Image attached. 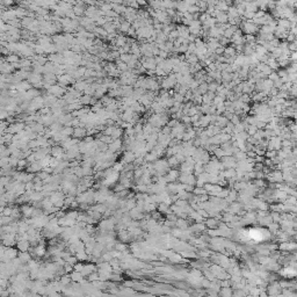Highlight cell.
I'll return each instance as SVG.
<instances>
[{
  "instance_id": "6da1fadb",
  "label": "cell",
  "mask_w": 297,
  "mask_h": 297,
  "mask_svg": "<svg viewBox=\"0 0 297 297\" xmlns=\"http://www.w3.org/2000/svg\"><path fill=\"white\" fill-rule=\"evenodd\" d=\"M116 223H117V219L115 217L105 218L99 223V229L101 231H113Z\"/></svg>"
},
{
  "instance_id": "7a4b0ae2",
  "label": "cell",
  "mask_w": 297,
  "mask_h": 297,
  "mask_svg": "<svg viewBox=\"0 0 297 297\" xmlns=\"http://www.w3.org/2000/svg\"><path fill=\"white\" fill-rule=\"evenodd\" d=\"M1 244H4L6 247L14 246L16 244V233H2L0 235Z\"/></svg>"
},
{
  "instance_id": "3957f363",
  "label": "cell",
  "mask_w": 297,
  "mask_h": 297,
  "mask_svg": "<svg viewBox=\"0 0 297 297\" xmlns=\"http://www.w3.org/2000/svg\"><path fill=\"white\" fill-rule=\"evenodd\" d=\"M18 254H19L18 248H14V246L6 247L5 253H4L2 258L0 259V261H1V262H9V261H12V260H13L14 258L18 257Z\"/></svg>"
},
{
  "instance_id": "277c9868",
  "label": "cell",
  "mask_w": 297,
  "mask_h": 297,
  "mask_svg": "<svg viewBox=\"0 0 297 297\" xmlns=\"http://www.w3.org/2000/svg\"><path fill=\"white\" fill-rule=\"evenodd\" d=\"M27 172H29V173H34V174H36L37 172L42 171V165H41V163L39 160H35L33 163H29L28 165H27Z\"/></svg>"
},
{
  "instance_id": "5b68a950",
  "label": "cell",
  "mask_w": 297,
  "mask_h": 297,
  "mask_svg": "<svg viewBox=\"0 0 297 297\" xmlns=\"http://www.w3.org/2000/svg\"><path fill=\"white\" fill-rule=\"evenodd\" d=\"M15 245H16L18 251H20V252H27V251H29V248H30L29 241H28V240H23V239L16 240V244Z\"/></svg>"
},
{
  "instance_id": "8992f818",
  "label": "cell",
  "mask_w": 297,
  "mask_h": 297,
  "mask_svg": "<svg viewBox=\"0 0 297 297\" xmlns=\"http://www.w3.org/2000/svg\"><path fill=\"white\" fill-rule=\"evenodd\" d=\"M64 153H65V150L62 147V146H53L50 149V154L55 157V158H59L62 159L63 158V156H64Z\"/></svg>"
},
{
  "instance_id": "52a82bcc",
  "label": "cell",
  "mask_w": 297,
  "mask_h": 297,
  "mask_svg": "<svg viewBox=\"0 0 297 297\" xmlns=\"http://www.w3.org/2000/svg\"><path fill=\"white\" fill-rule=\"evenodd\" d=\"M121 146H122L121 139H114L110 144H108V151L113 152V153H117L120 151V149H121Z\"/></svg>"
},
{
  "instance_id": "ba28073f",
  "label": "cell",
  "mask_w": 297,
  "mask_h": 297,
  "mask_svg": "<svg viewBox=\"0 0 297 297\" xmlns=\"http://www.w3.org/2000/svg\"><path fill=\"white\" fill-rule=\"evenodd\" d=\"M20 210H21V214H22V216H23L25 218L32 217V214H33L34 207H32V205H28V203H25V204H23L20 208Z\"/></svg>"
},
{
  "instance_id": "9c48e42d",
  "label": "cell",
  "mask_w": 297,
  "mask_h": 297,
  "mask_svg": "<svg viewBox=\"0 0 297 297\" xmlns=\"http://www.w3.org/2000/svg\"><path fill=\"white\" fill-rule=\"evenodd\" d=\"M71 281H74L77 283H83V282H86L84 280V275L81 274V272H77V271H72L71 272Z\"/></svg>"
},
{
  "instance_id": "30bf717a",
  "label": "cell",
  "mask_w": 297,
  "mask_h": 297,
  "mask_svg": "<svg viewBox=\"0 0 297 297\" xmlns=\"http://www.w3.org/2000/svg\"><path fill=\"white\" fill-rule=\"evenodd\" d=\"M25 129V126L22 123H18V124H13L8 129H7V132L12 133V135H16V133H20L21 131H23Z\"/></svg>"
},
{
  "instance_id": "8fae6325",
  "label": "cell",
  "mask_w": 297,
  "mask_h": 297,
  "mask_svg": "<svg viewBox=\"0 0 297 297\" xmlns=\"http://www.w3.org/2000/svg\"><path fill=\"white\" fill-rule=\"evenodd\" d=\"M95 269H96L95 265H92V264L85 265L84 264V267H83V269H81V274H83L84 276H88L91 273L95 272Z\"/></svg>"
},
{
  "instance_id": "7c38bea8",
  "label": "cell",
  "mask_w": 297,
  "mask_h": 297,
  "mask_svg": "<svg viewBox=\"0 0 297 297\" xmlns=\"http://www.w3.org/2000/svg\"><path fill=\"white\" fill-rule=\"evenodd\" d=\"M218 224H219V221H217L215 217H208L205 219V226L209 229H216L218 228Z\"/></svg>"
},
{
  "instance_id": "4fadbf2b",
  "label": "cell",
  "mask_w": 297,
  "mask_h": 297,
  "mask_svg": "<svg viewBox=\"0 0 297 297\" xmlns=\"http://www.w3.org/2000/svg\"><path fill=\"white\" fill-rule=\"evenodd\" d=\"M18 257L19 259L21 260V262L22 264H28L30 260H32V254L29 253V252H20L19 254H18Z\"/></svg>"
},
{
  "instance_id": "5bb4252c",
  "label": "cell",
  "mask_w": 297,
  "mask_h": 297,
  "mask_svg": "<svg viewBox=\"0 0 297 297\" xmlns=\"http://www.w3.org/2000/svg\"><path fill=\"white\" fill-rule=\"evenodd\" d=\"M175 226L179 228V229H181V230H186V229H188L189 228V224H188V222L186 221V218H177V221H175Z\"/></svg>"
},
{
  "instance_id": "9a60e30c",
  "label": "cell",
  "mask_w": 297,
  "mask_h": 297,
  "mask_svg": "<svg viewBox=\"0 0 297 297\" xmlns=\"http://www.w3.org/2000/svg\"><path fill=\"white\" fill-rule=\"evenodd\" d=\"M136 158L135 153L132 151H127L124 154H123V163L126 164H130V163H133V160Z\"/></svg>"
},
{
  "instance_id": "2e32d148",
  "label": "cell",
  "mask_w": 297,
  "mask_h": 297,
  "mask_svg": "<svg viewBox=\"0 0 297 297\" xmlns=\"http://www.w3.org/2000/svg\"><path fill=\"white\" fill-rule=\"evenodd\" d=\"M117 237L121 241H128L129 239H130V235H129V232L127 231L126 229H122V230H120L119 233H117Z\"/></svg>"
},
{
  "instance_id": "e0dca14e",
  "label": "cell",
  "mask_w": 297,
  "mask_h": 297,
  "mask_svg": "<svg viewBox=\"0 0 297 297\" xmlns=\"http://www.w3.org/2000/svg\"><path fill=\"white\" fill-rule=\"evenodd\" d=\"M76 258H77V260L78 261H86V260H88L89 259V255L86 253V251L84 250V251H79V252H76Z\"/></svg>"
},
{
  "instance_id": "ac0fdd59",
  "label": "cell",
  "mask_w": 297,
  "mask_h": 297,
  "mask_svg": "<svg viewBox=\"0 0 297 297\" xmlns=\"http://www.w3.org/2000/svg\"><path fill=\"white\" fill-rule=\"evenodd\" d=\"M73 136L76 138H83L86 136V130L83 128H77V129H73Z\"/></svg>"
},
{
  "instance_id": "d6986e66",
  "label": "cell",
  "mask_w": 297,
  "mask_h": 297,
  "mask_svg": "<svg viewBox=\"0 0 297 297\" xmlns=\"http://www.w3.org/2000/svg\"><path fill=\"white\" fill-rule=\"evenodd\" d=\"M18 225H19V231L18 232H27V230L29 229V223L28 221L25 222V221H21V222H18Z\"/></svg>"
},
{
  "instance_id": "ffe728a7",
  "label": "cell",
  "mask_w": 297,
  "mask_h": 297,
  "mask_svg": "<svg viewBox=\"0 0 297 297\" xmlns=\"http://www.w3.org/2000/svg\"><path fill=\"white\" fill-rule=\"evenodd\" d=\"M91 209H93V210H96L98 212H100V214H102V215H103V212L106 211L107 207H106V204H105V203H99V204H95L94 207H91Z\"/></svg>"
},
{
  "instance_id": "44dd1931",
  "label": "cell",
  "mask_w": 297,
  "mask_h": 297,
  "mask_svg": "<svg viewBox=\"0 0 297 297\" xmlns=\"http://www.w3.org/2000/svg\"><path fill=\"white\" fill-rule=\"evenodd\" d=\"M21 216V210L16 207H13L12 209V214H11V217L13 218L14 221H19V218Z\"/></svg>"
},
{
  "instance_id": "7402d4cb",
  "label": "cell",
  "mask_w": 297,
  "mask_h": 297,
  "mask_svg": "<svg viewBox=\"0 0 297 297\" xmlns=\"http://www.w3.org/2000/svg\"><path fill=\"white\" fill-rule=\"evenodd\" d=\"M27 165H28V161H27L26 158L19 159V161H18V165H16V168H18V171H22L23 168H26Z\"/></svg>"
},
{
  "instance_id": "603a6c76",
  "label": "cell",
  "mask_w": 297,
  "mask_h": 297,
  "mask_svg": "<svg viewBox=\"0 0 297 297\" xmlns=\"http://www.w3.org/2000/svg\"><path fill=\"white\" fill-rule=\"evenodd\" d=\"M59 282L63 285H69V284L71 283V277H70V275H66V274H63L62 276H60V280H59Z\"/></svg>"
},
{
  "instance_id": "cb8c5ba5",
  "label": "cell",
  "mask_w": 297,
  "mask_h": 297,
  "mask_svg": "<svg viewBox=\"0 0 297 297\" xmlns=\"http://www.w3.org/2000/svg\"><path fill=\"white\" fill-rule=\"evenodd\" d=\"M59 132L63 135V136H64V137H67V136H70V135H72V133H73V129H72V128L66 127V128H64V129H62Z\"/></svg>"
},
{
  "instance_id": "d4e9b609",
  "label": "cell",
  "mask_w": 297,
  "mask_h": 297,
  "mask_svg": "<svg viewBox=\"0 0 297 297\" xmlns=\"http://www.w3.org/2000/svg\"><path fill=\"white\" fill-rule=\"evenodd\" d=\"M193 193L195 194V195H197V196H200V195H203V194H207V191H205V189L203 188V187H194V189H193Z\"/></svg>"
},
{
  "instance_id": "484cf974",
  "label": "cell",
  "mask_w": 297,
  "mask_h": 297,
  "mask_svg": "<svg viewBox=\"0 0 297 297\" xmlns=\"http://www.w3.org/2000/svg\"><path fill=\"white\" fill-rule=\"evenodd\" d=\"M78 215H79V211H77V210H72V211L67 212V214L65 215V217L71 218V219H77V218H78Z\"/></svg>"
},
{
  "instance_id": "4316f807",
  "label": "cell",
  "mask_w": 297,
  "mask_h": 297,
  "mask_svg": "<svg viewBox=\"0 0 297 297\" xmlns=\"http://www.w3.org/2000/svg\"><path fill=\"white\" fill-rule=\"evenodd\" d=\"M114 248L120 252H124L128 250V246H127L126 244H122V243H117V244H115V247H114Z\"/></svg>"
},
{
  "instance_id": "83f0119b",
  "label": "cell",
  "mask_w": 297,
  "mask_h": 297,
  "mask_svg": "<svg viewBox=\"0 0 297 297\" xmlns=\"http://www.w3.org/2000/svg\"><path fill=\"white\" fill-rule=\"evenodd\" d=\"M9 285V278H5V277H0V287L7 289V287Z\"/></svg>"
},
{
  "instance_id": "f1b7e54d",
  "label": "cell",
  "mask_w": 297,
  "mask_h": 297,
  "mask_svg": "<svg viewBox=\"0 0 297 297\" xmlns=\"http://www.w3.org/2000/svg\"><path fill=\"white\" fill-rule=\"evenodd\" d=\"M100 140L102 142V143H105V144H110L114 139L112 138V136H108V135H103V136H101V138Z\"/></svg>"
},
{
  "instance_id": "f546056e",
  "label": "cell",
  "mask_w": 297,
  "mask_h": 297,
  "mask_svg": "<svg viewBox=\"0 0 297 297\" xmlns=\"http://www.w3.org/2000/svg\"><path fill=\"white\" fill-rule=\"evenodd\" d=\"M7 165H9V157H2V158H0V168H4Z\"/></svg>"
},
{
  "instance_id": "4dcf8cb0",
  "label": "cell",
  "mask_w": 297,
  "mask_h": 297,
  "mask_svg": "<svg viewBox=\"0 0 297 297\" xmlns=\"http://www.w3.org/2000/svg\"><path fill=\"white\" fill-rule=\"evenodd\" d=\"M98 280H100V278H99V274H98L96 272H93V273H91V274L88 275V282L98 281Z\"/></svg>"
},
{
  "instance_id": "1f68e13d",
  "label": "cell",
  "mask_w": 297,
  "mask_h": 297,
  "mask_svg": "<svg viewBox=\"0 0 297 297\" xmlns=\"http://www.w3.org/2000/svg\"><path fill=\"white\" fill-rule=\"evenodd\" d=\"M265 154H266L267 158L272 159L277 156V151L276 150H267V152H265Z\"/></svg>"
},
{
  "instance_id": "d6a6232c",
  "label": "cell",
  "mask_w": 297,
  "mask_h": 297,
  "mask_svg": "<svg viewBox=\"0 0 297 297\" xmlns=\"http://www.w3.org/2000/svg\"><path fill=\"white\" fill-rule=\"evenodd\" d=\"M1 219H2V224H4V225L11 224L12 222H14V219L11 217V216H2V217H1Z\"/></svg>"
},
{
  "instance_id": "836d02e7",
  "label": "cell",
  "mask_w": 297,
  "mask_h": 297,
  "mask_svg": "<svg viewBox=\"0 0 297 297\" xmlns=\"http://www.w3.org/2000/svg\"><path fill=\"white\" fill-rule=\"evenodd\" d=\"M253 185L255 186V187H261V188H265L266 187V184H265V181L262 179H257L254 182H253Z\"/></svg>"
},
{
  "instance_id": "e575fe53",
  "label": "cell",
  "mask_w": 297,
  "mask_h": 297,
  "mask_svg": "<svg viewBox=\"0 0 297 297\" xmlns=\"http://www.w3.org/2000/svg\"><path fill=\"white\" fill-rule=\"evenodd\" d=\"M186 184H188V185H191V186H195L196 184V178L193 175V174H189L188 175V179H187V182Z\"/></svg>"
},
{
  "instance_id": "d590c367",
  "label": "cell",
  "mask_w": 297,
  "mask_h": 297,
  "mask_svg": "<svg viewBox=\"0 0 297 297\" xmlns=\"http://www.w3.org/2000/svg\"><path fill=\"white\" fill-rule=\"evenodd\" d=\"M18 161H19V159L13 157V156H9V166L11 167H16L18 165Z\"/></svg>"
},
{
  "instance_id": "8d00e7d4",
  "label": "cell",
  "mask_w": 297,
  "mask_h": 297,
  "mask_svg": "<svg viewBox=\"0 0 297 297\" xmlns=\"http://www.w3.org/2000/svg\"><path fill=\"white\" fill-rule=\"evenodd\" d=\"M121 135H122V130L116 128V129H115V131L112 133V138L113 139H117V138H120V137H121Z\"/></svg>"
},
{
  "instance_id": "74e56055",
  "label": "cell",
  "mask_w": 297,
  "mask_h": 297,
  "mask_svg": "<svg viewBox=\"0 0 297 297\" xmlns=\"http://www.w3.org/2000/svg\"><path fill=\"white\" fill-rule=\"evenodd\" d=\"M204 276L209 280V281H216V276L212 274L211 272H208V271H205L204 272Z\"/></svg>"
},
{
  "instance_id": "f35d334b",
  "label": "cell",
  "mask_w": 297,
  "mask_h": 297,
  "mask_svg": "<svg viewBox=\"0 0 297 297\" xmlns=\"http://www.w3.org/2000/svg\"><path fill=\"white\" fill-rule=\"evenodd\" d=\"M230 284H231V280H230V278H225V280H223V281L219 283V285H221L222 288H228V287H230Z\"/></svg>"
},
{
  "instance_id": "ab89813d",
  "label": "cell",
  "mask_w": 297,
  "mask_h": 297,
  "mask_svg": "<svg viewBox=\"0 0 297 297\" xmlns=\"http://www.w3.org/2000/svg\"><path fill=\"white\" fill-rule=\"evenodd\" d=\"M257 131H258V128L254 126V124H253V126H251V127H248V131H247V132H248V135H250V136H253V135H254Z\"/></svg>"
},
{
  "instance_id": "60d3db41",
  "label": "cell",
  "mask_w": 297,
  "mask_h": 297,
  "mask_svg": "<svg viewBox=\"0 0 297 297\" xmlns=\"http://www.w3.org/2000/svg\"><path fill=\"white\" fill-rule=\"evenodd\" d=\"M116 127H108L106 130H105V135H108V136H112V133L115 131Z\"/></svg>"
},
{
  "instance_id": "b9f144b4",
  "label": "cell",
  "mask_w": 297,
  "mask_h": 297,
  "mask_svg": "<svg viewBox=\"0 0 297 297\" xmlns=\"http://www.w3.org/2000/svg\"><path fill=\"white\" fill-rule=\"evenodd\" d=\"M34 132H37V133H41L42 130H43V127L41 126V124H36V126L33 127V129H32Z\"/></svg>"
},
{
  "instance_id": "7bdbcfd3",
  "label": "cell",
  "mask_w": 297,
  "mask_h": 297,
  "mask_svg": "<svg viewBox=\"0 0 297 297\" xmlns=\"http://www.w3.org/2000/svg\"><path fill=\"white\" fill-rule=\"evenodd\" d=\"M7 204V201L5 196H4V194L2 195H0V207H6Z\"/></svg>"
},
{
  "instance_id": "ee69618b",
  "label": "cell",
  "mask_w": 297,
  "mask_h": 297,
  "mask_svg": "<svg viewBox=\"0 0 297 297\" xmlns=\"http://www.w3.org/2000/svg\"><path fill=\"white\" fill-rule=\"evenodd\" d=\"M5 250H6V246H5L4 244H0V259L2 258V255H4Z\"/></svg>"
},
{
  "instance_id": "f6af8a7d",
  "label": "cell",
  "mask_w": 297,
  "mask_h": 297,
  "mask_svg": "<svg viewBox=\"0 0 297 297\" xmlns=\"http://www.w3.org/2000/svg\"><path fill=\"white\" fill-rule=\"evenodd\" d=\"M191 275H193V276H201V272L197 271V269H195V271H191Z\"/></svg>"
},
{
  "instance_id": "bcb514c9",
  "label": "cell",
  "mask_w": 297,
  "mask_h": 297,
  "mask_svg": "<svg viewBox=\"0 0 297 297\" xmlns=\"http://www.w3.org/2000/svg\"><path fill=\"white\" fill-rule=\"evenodd\" d=\"M8 60H9V62H16V60H18V57H16V56H9V57H8Z\"/></svg>"
},
{
  "instance_id": "7dc6e473",
  "label": "cell",
  "mask_w": 297,
  "mask_h": 297,
  "mask_svg": "<svg viewBox=\"0 0 297 297\" xmlns=\"http://www.w3.org/2000/svg\"><path fill=\"white\" fill-rule=\"evenodd\" d=\"M232 123H233V124H238V123H239V119H238L237 116H235V117L232 119Z\"/></svg>"
},
{
  "instance_id": "c3c4849f",
  "label": "cell",
  "mask_w": 297,
  "mask_h": 297,
  "mask_svg": "<svg viewBox=\"0 0 297 297\" xmlns=\"http://www.w3.org/2000/svg\"><path fill=\"white\" fill-rule=\"evenodd\" d=\"M189 120H191L189 117H184V121H185V123H188V122H189Z\"/></svg>"
},
{
  "instance_id": "681fc988",
  "label": "cell",
  "mask_w": 297,
  "mask_h": 297,
  "mask_svg": "<svg viewBox=\"0 0 297 297\" xmlns=\"http://www.w3.org/2000/svg\"><path fill=\"white\" fill-rule=\"evenodd\" d=\"M2 225H4V224H2V219L0 218V229H1V226H2Z\"/></svg>"
},
{
  "instance_id": "f907efd6",
  "label": "cell",
  "mask_w": 297,
  "mask_h": 297,
  "mask_svg": "<svg viewBox=\"0 0 297 297\" xmlns=\"http://www.w3.org/2000/svg\"><path fill=\"white\" fill-rule=\"evenodd\" d=\"M1 232H2V231H1V229H0V235H1Z\"/></svg>"
}]
</instances>
